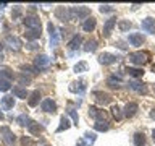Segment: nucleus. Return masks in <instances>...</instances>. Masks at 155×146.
Returning a JSON list of instances; mask_svg holds the SVG:
<instances>
[{
	"instance_id": "17",
	"label": "nucleus",
	"mask_w": 155,
	"mask_h": 146,
	"mask_svg": "<svg viewBox=\"0 0 155 146\" xmlns=\"http://www.w3.org/2000/svg\"><path fill=\"white\" fill-rule=\"evenodd\" d=\"M5 41H7V44L13 49V50H19V49H21V46H23L21 41H19V39H18L16 36H12V34H8Z\"/></svg>"
},
{
	"instance_id": "49",
	"label": "nucleus",
	"mask_w": 155,
	"mask_h": 146,
	"mask_svg": "<svg viewBox=\"0 0 155 146\" xmlns=\"http://www.w3.org/2000/svg\"><path fill=\"white\" fill-rule=\"evenodd\" d=\"M5 117H3V114H2V110H0V120H3Z\"/></svg>"
},
{
	"instance_id": "19",
	"label": "nucleus",
	"mask_w": 155,
	"mask_h": 146,
	"mask_svg": "<svg viewBox=\"0 0 155 146\" xmlns=\"http://www.w3.org/2000/svg\"><path fill=\"white\" fill-rule=\"evenodd\" d=\"M115 24H116V19H115V18H108V19L105 21V24H104V31H102L105 37H108L110 34H111V29L115 28Z\"/></svg>"
},
{
	"instance_id": "6",
	"label": "nucleus",
	"mask_w": 155,
	"mask_h": 146,
	"mask_svg": "<svg viewBox=\"0 0 155 146\" xmlns=\"http://www.w3.org/2000/svg\"><path fill=\"white\" fill-rule=\"evenodd\" d=\"M48 65H50V58L47 55H44V54H41V55H37L34 58V67H36L37 70H44V68H47Z\"/></svg>"
},
{
	"instance_id": "47",
	"label": "nucleus",
	"mask_w": 155,
	"mask_h": 146,
	"mask_svg": "<svg viewBox=\"0 0 155 146\" xmlns=\"http://www.w3.org/2000/svg\"><path fill=\"white\" fill-rule=\"evenodd\" d=\"M2 49H3V46L0 44V60H2Z\"/></svg>"
},
{
	"instance_id": "42",
	"label": "nucleus",
	"mask_w": 155,
	"mask_h": 146,
	"mask_svg": "<svg viewBox=\"0 0 155 146\" xmlns=\"http://www.w3.org/2000/svg\"><path fill=\"white\" fill-rule=\"evenodd\" d=\"M21 70H23V73H36V71H39L36 67H29V65H21Z\"/></svg>"
},
{
	"instance_id": "43",
	"label": "nucleus",
	"mask_w": 155,
	"mask_h": 146,
	"mask_svg": "<svg viewBox=\"0 0 155 146\" xmlns=\"http://www.w3.org/2000/svg\"><path fill=\"white\" fill-rule=\"evenodd\" d=\"M18 81L19 83H21V85H29V83H31V78H29V76H24V75H19L18 76Z\"/></svg>"
},
{
	"instance_id": "29",
	"label": "nucleus",
	"mask_w": 155,
	"mask_h": 146,
	"mask_svg": "<svg viewBox=\"0 0 155 146\" xmlns=\"http://www.w3.org/2000/svg\"><path fill=\"white\" fill-rule=\"evenodd\" d=\"M94 130L95 131H108L110 130V123L108 122H95L94 123Z\"/></svg>"
},
{
	"instance_id": "37",
	"label": "nucleus",
	"mask_w": 155,
	"mask_h": 146,
	"mask_svg": "<svg viewBox=\"0 0 155 146\" xmlns=\"http://www.w3.org/2000/svg\"><path fill=\"white\" fill-rule=\"evenodd\" d=\"M111 114H113V117L116 120H121V117H123V112H121V109L118 106H111Z\"/></svg>"
},
{
	"instance_id": "52",
	"label": "nucleus",
	"mask_w": 155,
	"mask_h": 146,
	"mask_svg": "<svg viewBox=\"0 0 155 146\" xmlns=\"http://www.w3.org/2000/svg\"><path fill=\"white\" fill-rule=\"evenodd\" d=\"M153 91H155V86H153Z\"/></svg>"
},
{
	"instance_id": "11",
	"label": "nucleus",
	"mask_w": 155,
	"mask_h": 146,
	"mask_svg": "<svg viewBox=\"0 0 155 146\" xmlns=\"http://www.w3.org/2000/svg\"><path fill=\"white\" fill-rule=\"evenodd\" d=\"M139 106L137 102H128V104L124 106V110H123V117H126V119H131V117L136 115V112H137Z\"/></svg>"
},
{
	"instance_id": "22",
	"label": "nucleus",
	"mask_w": 155,
	"mask_h": 146,
	"mask_svg": "<svg viewBox=\"0 0 155 146\" xmlns=\"http://www.w3.org/2000/svg\"><path fill=\"white\" fill-rule=\"evenodd\" d=\"M28 130H29V133H31V135H39L41 131H44V127L39 125L37 122L31 120V122H29V125H28Z\"/></svg>"
},
{
	"instance_id": "27",
	"label": "nucleus",
	"mask_w": 155,
	"mask_h": 146,
	"mask_svg": "<svg viewBox=\"0 0 155 146\" xmlns=\"http://www.w3.org/2000/svg\"><path fill=\"white\" fill-rule=\"evenodd\" d=\"M107 85L111 86V88H120V85H121V78L116 76V75H111V76L107 78Z\"/></svg>"
},
{
	"instance_id": "51",
	"label": "nucleus",
	"mask_w": 155,
	"mask_h": 146,
	"mask_svg": "<svg viewBox=\"0 0 155 146\" xmlns=\"http://www.w3.org/2000/svg\"><path fill=\"white\" fill-rule=\"evenodd\" d=\"M0 19H2V7H0Z\"/></svg>"
},
{
	"instance_id": "14",
	"label": "nucleus",
	"mask_w": 155,
	"mask_h": 146,
	"mask_svg": "<svg viewBox=\"0 0 155 146\" xmlns=\"http://www.w3.org/2000/svg\"><path fill=\"white\" fill-rule=\"evenodd\" d=\"M128 42L131 44V46H134V47H139V46L144 44V36L139 34V33H131L128 36Z\"/></svg>"
},
{
	"instance_id": "9",
	"label": "nucleus",
	"mask_w": 155,
	"mask_h": 146,
	"mask_svg": "<svg viewBox=\"0 0 155 146\" xmlns=\"http://www.w3.org/2000/svg\"><path fill=\"white\" fill-rule=\"evenodd\" d=\"M0 135H2L3 141H5L8 146H12V144L15 143V135H13V131L10 130L8 127H2V128H0Z\"/></svg>"
},
{
	"instance_id": "34",
	"label": "nucleus",
	"mask_w": 155,
	"mask_h": 146,
	"mask_svg": "<svg viewBox=\"0 0 155 146\" xmlns=\"http://www.w3.org/2000/svg\"><path fill=\"white\" fill-rule=\"evenodd\" d=\"M82 49H84V52H95L97 50V41H94V39H92V41H87Z\"/></svg>"
},
{
	"instance_id": "3",
	"label": "nucleus",
	"mask_w": 155,
	"mask_h": 146,
	"mask_svg": "<svg viewBox=\"0 0 155 146\" xmlns=\"http://www.w3.org/2000/svg\"><path fill=\"white\" fill-rule=\"evenodd\" d=\"M147 54L145 52H133L129 54V62L134 63V65H144V63H147Z\"/></svg>"
},
{
	"instance_id": "48",
	"label": "nucleus",
	"mask_w": 155,
	"mask_h": 146,
	"mask_svg": "<svg viewBox=\"0 0 155 146\" xmlns=\"http://www.w3.org/2000/svg\"><path fill=\"white\" fill-rule=\"evenodd\" d=\"M152 140H153V141H155V128H153V130H152Z\"/></svg>"
},
{
	"instance_id": "41",
	"label": "nucleus",
	"mask_w": 155,
	"mask_h": 146,
	"mask_svg": "<svg viewBox=\"0 0 155 146\" xmlns=\"http://www.w3.org/2000/svg\"><path fill=\"white\" fill-rule=\"evenodd\" d=\"M10 88H12V85H10V81H7V80H2V78H0V91H8Z\"/></svg>"
},
{
	"instance_id": "1",
	"label": "nucleus",
	"mask_w": 155,
	"mask_h": 146,
	"mask_svg": "<svg viewBox=\"0 0 155 146\" xmlns=\"http://www.w3.org/2000/svg\"><path fill=\"white\" fill-rule=\"evenodd\" d=\"M70 12H71V19H82V18H89V8L84 7V5H81V7H71L70 8Z\"/></svg>"
},
{
	"instance_id": "10",
	"label": "nucleus",
	"mask_w": 155,
	"mask_h": 146,
	"mask_svg": "<svg viewBox=\"0 0 155 146\" xmlns=\"http://www.w3.org/2000/svg\"><path fill=\"white\" fill-rule=\"evenodd\" d=\"M41 109L44 112H47V114H55V112H57V104H55V101H52L50 97H48V99H44L42 101Z\"/></svg>"
},
{
	"instance_id": "20",
	"label": "nucleus",
	"mask_w": 155,
	"mask_h": 146,
	"mask_svg": "<svg viewBox=\"0 0 155 146\" xmlns=\"http://www.w3.org/2000/svg\"><path fill=\"white\" fill-rule=\"evenodd\" d=\"M95 24H97L95 18L89 16L87 19H84V23H82V29H84L86 33H91V31H94V29H95Z\"/></svg>"
},
{
	"instance_id": "16",
	"label": "nucleus",
	"mask_w": 155,
	"mask_h": 146,
	"mask_svg": "<svg viewBox=\"0 0 155 146\" xmlns=\"http://www.w3.org/2000/svg\"><path fill=\"white\" fill-rule=\"evenodd\" d=\"M70 91L71 92H79V94L82 96V94H84V91H86V81H82V80L73 81L70 85Z\"/></svg>"
},
{
	"instance_id": "7",
	"label": "nucleus",
	"mask_w": 155,
	"mask_h": 146,
	"mask_svg": "<svg viewBox=\"0 0 155 146\" xmlns=\"http://www.w3.org/2000/svg\"><path fill=\"white\" fill-rule=\"evenodd\" d=\"M118 58L120 57H116V55H113V54H110V52H104V54L99 55V63H102V65H111V63L118 62Z\"/></svg>"
},
{
	"instance_id": "18",
	"label": "nucleus",
	"mask_w": 155,
	"mask_h": 146,
	"mask_svg": "<svg viewBox=\"0 0 155 146\" xmlns=\"http://www.w3.org/2000/svg\"><path fill=\"white\" fill-rule=\"evenodd\" d=\"M95 140H97V136H95V133H91V131H86L84 133V136H82V138L79 140L82 144L84 146H92L95 143Z\"/></svg>"
},
{
	"instance_id": "12",
	"label": "nucleus",
	"mask_w": 155,
	"mask_h": 146,
	"mask_svg": "<svg viewBox=\"0 0 155 146\" xmlns=\"http://www.w3.org/2000/svg\"><path fill=\"white\" fill-rule=\"evenodd\" d=\"M89 117L95 122H105V112L100 110L99 107H89Z\"/></svg>"
},
{
	"instance_id": "36",
	"label": "nucleus",
	"mask_w": 155,
	"mask_h": 146,
	"mask_svg": "<svg viewBox=\"0 0 155 146\" xmlns=\"http://www.w3.org/2000/svg\"><path fill=\"white\" fill-rule=\"evenodd\" d=\"M66 114L73 119V125H76V127H78V123H79V117H78L76 110H74V109H68V110H66Z\"/></svg>"
},
{
	"instance_id": "13",
	"label": "nucleus",
	"mask_w": 155,
	"mask_h": 146,
	"mask_svg": "<svg viewBox=\"0 0 155 146\" xmlns=\"http://www.w3.org/2000/svg\"><path fill=\"white\" fill-rule=\"evenodd\" d=\"M55 16L58 19H61V21H70L71 19V12L70 8H65V7H58L55 10Z\"/></svg>"
},
{
	"instance_id": "33",
	"label": "nucleus",
	"mask_w": 155,
	"mask_h": 146,
	"mask_svg": "<svg viewBox=\"0 0 155 146\" xmlns=\"http://www.w3.org/2000/svg\"><path fill=\"white\" fill-rule=\"evenodd\" d=\"M0 78H2V80L10 81L13 78V71L10 70V68H0Z\"/></svg>"
},
{
	"instance_id": "40",
	"label": "nucleus",
	"mask_w": 155,
	"mask_h": 146,
	"mask_svg": "<svg viewBox=\"0 0 155 146\" xmlns=\"http://www.w3.org/2000/svg\"><path fill=\"white\" fill-rule=\"evenodd\" d=\"M118 28H120L121 33H124V31H128V29L131 28V23L129 21H120L118 23Z\"/></svg>"
},
{
	"instance_id": "30",
	"label": "nucleus",
	"mask_w": 155,
	"mask_h": 146,
	"mask_svg": "<svg viewBox=\"0 0 155 146\" xmlns=\"http://www.w3.org/2000/svg\"><path fill=\"white\" fill-rule=\"evenodd\" d=\"M13 94L16 96V97H21V99H26V97H28V91H26V88L15 86L13 88Z\"/></svg>"
},
{
	"instance_id": "39",
	"label": "nucleus",
	"mask_w": 155,
	"mask_h": 146,
	"mask_svg": "<svg viewBox=\"0 0 155 146\" xmlns=\"http://www.w3.org/2000/svg\"><path fill=\"white\" fill-rule=\"evenodd\" d=\"M100 13H113L115 12V7L113 5H100Z\"/></svg>"
},
{
	"instance_id": "21",
	"label": "nucleus",
	"mask_w": 155,
	"mask_h": 146,
	"mask_svg": "<svg viewBox=\"0 0 155 146\" xmlns=\"http://www.w3.org/2000/svg\"><path fill=\"white\" fill-rule=\"evenodd\" d=\"M0 106H2V109H5V110L13 109V106H15L13 96H3V97H2V101H0Z\"/></svg>"
},
{
	"instance_id": "31",
	"label": "nucleus",
	"mask_w": 155,
	"mask_h": 146,
	"mask_svg": "<svg viewBox=\"0 0 155 146\" xmlns=\"http://www.w3.org/2000/svg\"><path fill=\"white\" fill-rule=\"evenodd\" d=\"M24 36H26V39H29V41H36V39L41 37V31H34V29H26Z\"/></svg>"
},
{
	"instance_id": "32",
	"label": "nucleus",
	"mask_w": 155,
	"mask_h": 146,
	"mask_svg": "<svg viewBox=\"0 0 155 146\" xmlns=\"http://www.w3.org/2000/svg\"><path fill=\"white\" fill-rule=\"evenodd\" d=\"M87 68H89V65H87V62H78L76 65H74V68H73V70H74V73H84V71H87Z\"/></svg>"
},
{
	"instance_id": "5",
	"label": "nucleus",
	"mask_w": 155,
	"mask_h": 146,
	"mask_svg": "<svg viewBox=\"0 0 155 146\" xmlns=\"http://www.w3.org/2000/svg\"><path fill=\"white\" fill-rule=\"evenodd\" d=\"M47 28H48V34H50V47L55 49V47L58 46V42H60V36H58L57 28L53 26V23H52V21L47 24Z\"/></svg>"
},
{
	"instance_id": "35",
	"label": "nucleus",
	"mask_w": 155,
	"mask_h": 146,
	"mask_svg": "<svg viewBox=\"0 0 155 146\" xmlns=\"http://www.w3.org/2000/svg\"><path fill=\"white\" fill-rule=\"evenodd\" d=\"M16 122H18V123L21 125V127H28L31 120H29V117H28L26 114H21V115H19L18 119H16Z\"/></svg>"
},
{
	"instance_id": "44",
	"label": "nucleus",
	"mask_w": 155,
	"mask_h": 146,
	"mask_svg": "<svg viewBox=\"0 0 155 146\" xmlns=\"http://www.w3.org/2000/svg\"><path fill=\"white\" fill-rule=\"evenodd\" d=\"M21 143H23L24 146H31V144H32V141L29 140V138H26V136H24V138H21Z\"/></svg>"
},
{
	"instance_id": "24",
	"label": "nucleus",
	"mask_w": 155,
	"mask_h": 146,
	"mask_svg": "<svg viewBox=\"0 0 155 146\" xmlns=\"http://www.w3.org/2000/svg\"><path fill=\"white\" fill-rule=\"evenodd\" d=\"M81 42H82V37L79 36V34H76V36H73V39L68 42V47H70L71 50H78L79 46H81Z\"/></svg>"
},
{
	"instance_id": "8",
	"label": "nucleus",
	"mask_w": 155,
	"mask_h": 146,
	"mask_svg": "<svg viewBox=\"0 0 155 146\" xmlns=\"http://www.w3.org/2000/svg\"><path fill=\"white\" fill-rule=\"evenodd\" d=\"M94 99L99 106H107L111 102V97L107 92H102V91H94Z\"/></svg>"
},
{
	"instance_id": "26",
	"label": "nucleus",
	"mask_w": 155,
	"mask_h": 146,
	"mask_svg": "<svg viewBox=\"0 0 155 146\" xmlns=\"http://www.w3.org/2000/svg\"><path fill=\"white\" fill-rule=\"evenodd\" d=\"M70 127H71V123H70V120H68V117H66V115H61L60 127L57 128V133H60V131H63V130H68Z\"/></svg>"
},
{
	"instance_id": "25",
	"label": "nucleus",
	"mask_w": 155,
	"mask_h": 146,
	"mask_svg": "<svg viewBox=\"0 0 155 146\" xmlns=\"http://www.w3.org/2000/svg\"><path fill=\"white\" fill-rule=\"evenodd\" d=\"M39 101H41V92H39V91H32L31 96H29V99H28V104L31 107H36L39 104Z\"/></svg>"
},
{
	"instance_id": "46",
	"label": "nucleus",
	"mask_w": 155,
	"mask_h": 146,
	"mask_svg": "<svg viewBox=\"0 0 155 146\" xmlns=\"http://www.w3.org/2000/svg\"><path fill=\"white\" fill-rule=\"evenodd\" d=\"M150 117H152V119H155V109L150 110Z\"/></svg>"
},
{
	"instance_id": "23",
	"label": "nucleus",
	"mask_w": 155,
	"mask_h": 146,
	"mask_svg": "<svg viewBox=\"0 0 155 146\" xmlns=\"http://www.w3.org/2000/svg\"><path fill=\"white\" fill-rule=\"evenodd\" d=\"M126 73H128L129 76H133V78H140L144 75V71H142V68H134V67H126V70H124Z\"/></svg>"
},
{
	"instance_id": "45",
	"label": "nucleus",
	"mask_w": 155,
	"mask_h": 146,
	"mask_svg": "<svg viewBox=\"0 0 155 146\" xmlns=\"http://www.w3.org/2000/svg\"><path fill=\"white\" fill-rule=\"evenodd\" d=\"M37 47H39V46H37L36 42H29V44H28V49H29V50H36Z\"/></svg>"
},
{
	"instance_id": "2",
	"label": "nucleus",
	"mask_w": 155,
	"mask_h": 146,
	"mask_svg": "<svg viewBox=\"0 0 155 146\" xmlns=\"http://www.w3.org/2000/svg\"><path fill=\"white\" fill-rule=\"evenodd\" d=\"M24 26H26L28 29H34V31H41V19H39V16H36V15H29V16H26L23 19Z\"/></svg>"
},
{
	"instance_id": "28",
	"label": "nucleus",
	"mask_w": 155,
	"mask_h": 146,
	"mask_svg": "<svg viewBox=\"0 0 155 146\" xmlns=\"http://www.w3.org/2000/svg\"><path fill=\"white\" fill-rule=\"evenodd\" d=\"M133 141H134V146H145V136H144V133L137 131V133L133 136Z\"/></svg>"
},
{
	"instance_id": "15",
	"label": "nucleus",
	"mask_w": 155,
	"mask_h": 146,
	"mask_svg": "<svg viewBox=\"0 0 155 146\" xmlns=\"http://www.w3.org/2000/svg\"><path fill=\"white\" fill-rule=\"evenodd\" d=\"M129 88L133 91H136V92H139V94H145L147 92V88H145V85L142 81H139V80H131L129 81Z\"/></svg>"
},
{
	"instance_id": "38",
	"label": "nucleus",
	"mask_w": 155,
	"mask_h": 146,
	"mask_svg": "<svg viewBox=\"0 0 155 146\" xmlns=\"http://www.w3.org/2000/svg\"><path fill=\"white\" fill-rule=\"evenodd\" d=\"M21 13H23V7H21V5H15V7H13V12H12L13 19H15V18H19V16H21Z\"/></svg>"
},
{
	"instance_id": "50",
	"label": "nucleus",
	"mask_w": 155,
	"mask_h": 146,
	"mask_svg": "<svg viewBox=\"0 0 155 146\" xmlns=\"http://www.w3.org/2000/svg\"><path fill=\"white\" fill-rule=\"evenodd\" d=\"M78 146H84V144H82V143H81V141H78Z\"/></svg>"
},
{
	"instance_id": "4",
	"label": "nucleus",
	"mask_w": 155,
	"mask_h": 146,
	"mask_svg": "<svg viewBox=\"0 0 155 146\" xmlns=\"http://www.w3.org/2000/svg\"><path fill=\"white\" fill-rule=\"evenodd\" d=\"M140 28H142L144 33H149V34H155V19L153 18H144L142 21H140Z\"/></svg>"
}]
</instances>
